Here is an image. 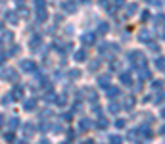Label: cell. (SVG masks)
<instances>
[{"label":"cell","instance_id":"cell-1","mask_svg":"<svg viewBox=\"0 0 165 144\" xmlns=\"http://www.w3.org/2000/svg\"><path fill=\"white\" fill-rule=\"evenodd\" d=\"M16 77H17V73L13 69H4V73H2V79H8V81H13Z\"/></svg>","mask_w":165,"mask_h":144},{"label":"cell","instance_id":"cell-2","mask_svg":"<svg viewBox=\"0 0 165 144\" xmlns=\"http://www.w3.org/2000/svg\"><path fill=\"white\" fill-rule=\"evenodd\" d=\"M131 62H134V63H144L146 58H142L140 52H133V54H131Z\"/></svg>","mask_w":165,"mask_h":144},{"label":"cell","instance_id":"cell-3","mask_svg":"<svg viewBox=\"0 0 165 144\" xmlns=\"http://www.w3.org/2000/svg\"><path fill=\"white\" fill-rule=\"evenodd\" d=\"M21 69H25L27 73H29V71L35 69V63H33L31 60H23V62H21Z\"/></svg>","mask_w":165,"mask_h":144},{"label":"cell","instance_id":"cell-4","mask_svg":"<svg viewBox=\"0 0 165 144\" xmlns=\"http://www.w3.org/2000/svg\"><path fill=\"white\" fill-rule=\"evenodd\" d=\"M75 60H77V62H83V60H87V52H84V50H79V52L75 54Z\"/></svg>","mask_w":165,"mask_h":144},{"label":"cell","instance_id":"cell-5","mask_svg":"<svg viewBox=\"0 0 165 144\" xmlns=\"http://www.w3.org/2000/svg\"><path fill=\"white\" fill-rule=\"evenodd\" d=\"M156 67L157 69H165V58H157L156 60Z\"/></svg>","mask_w":165,"mask_h":144},{"label":"cell","instance_id":"cell-6","mask_svg":"<svg viewBox=\"0 0 165 144\" xmlns=\"http://www.w3.org/2000/svg\"><path fill=\"white\" fill-rule=\"evenodd\" d=\"M83 40H84V44H92L94 42V35H84Z\"/></svg>","mask_w":165,"mask_h":144},{"label":"cell","instance_id":"cell-7","mask_svg":"<svg viewBox=\"0 0 165 144\" xmlns=\"http://www.w3.org/2000/svg\"><path fill=\"white\" fill-rule=\"evenodd\" d=\"M140 77H144V79H150L152 75H150V71H148L146 67H142V69H140Z\"/></svg>","mask_w":165,"mask_h":144},{"label":"cell","instance_id":"cell-8","mask_svg":"<svg viewBox=\"0 0 165 144\" xmlns=\"http://www.w3.org/2000/svg\"><path fill=\"white\" fill-rule=\"evenodd\" d=\"M35 6H37L39 10H44V0H35Z\"/></svg>","mask_w":165,"mask_h":144},{"label":"cell","instance_id":"cell-9","mask_svg":"<svg viewBox=\"0 0 165 144\" xmlns=\"http://www.w3.org/2000/svg\"><path fill=\"white\" fill-rule=\"evenodd\" d=\"M8 21H10V23H16V21H17L16 13H8Z\"/></svg>","mask_w":165,"mask_h":144},{"label":"cell","instance_id":"cell-10","mask_svg":"<svg viewBox=\"0 0 165 144\" xmlns=\"http://www.w3.org/2000/svg\"><path fill=\"white\" fill-rule=\"evenodd\" d=\"M121 81H123V83H131V75L123 73V75H121Z\"/></svg>","mask_w":165,"mask_h":144},{"label":"cell","instance_id":"cell-11","mask_svg":"<svg viewBox=\"0 0 165 144\" xmlns=\"http://www.w3.org/2000/svg\"><path fill=\"white\" fill-rule=\"evenodd\" d=\"M63 8H66V12H75V10H73V4H71V2H69V4L66 2V4H63Z\"/></svg>","mask_w":165,"mask_h":144},{"label":"cell","instance_id":"cell-12","mask_svg":"<svg viewBox=\"0 0 165 144\" xmlns=\"http://www.w3.org/2000/svg\"><path fill=\"white\" fill-rule=\"evenodd\" d=\"M13 94H16V96L19 98L21 94H23V89H19V86H17V89H13Z\"/></svg>","mask_w":165,"mask_h":144},{"label":"cell","instance_id":"cell-13","mask_svg":"<svg viewBox=\"0 0 165 144\" xmlns=\"http://www.w3.org/2000/svg\"><path fill=\"white\" fill-rule=\"evenodd\" d=\"M35 100H29V104H25V110H33V108H35Z\"/></svg>","mask_w":165,"mask_h":144},{"label":"cell","instance_id":"cell-14","mask_svg":"<svg viewBox=\"0 0 165 144\" xmlns=\"http://www.w3.org/2000/svg\"><path fill=\"white\" fill-rule=\"evenodd\" d=\"M134 10H136V6L133 4V6H131V8H127V13H129V16H133V13H134Z\"/></svg>","mask_w":165,"mask_h":144},{"label":"cell","instance_id":"cell-15","mask_svg":"<svg viewBox=\"0 0 165 144\" xmlns=\"http://www.w3.org/2000/svg\"><path fill=\"white\" fill-rule=\"evenodd\" d=\"M117 94H119L117 89H110V96H117Z\"/></svg>","mask_w":165,"mask_h":144},{"label":"cell","instance_id":"cell-16","mask_svg":"<svg viewBox=\"0 0 165 144\" xmlns=\"http://www.w3.org/2000/svg\"><path fill=\"white\" fill-rule=\"evenodd\" d=\"M106 31H107V25L102 23V27H100V33H106Z\"/></svg>","mask_w":165,"mask_h":144},{"label":"cell","instance_id":"cell-17","mask_svg":"<svg viewBox=\"0 0 165 144\" xmlns=\"http://www.w3.org/2000/svg\"><path fill=\"white\" fill-rule=\"evenodd\" d=\"M100 4H102V6H107V0H100Z\"/></svg>","mask_w":165,"mask_h":144},{"label":"cell","instance_id":"cell-18","mask_svg":"<svg viewBox=\"0 0 165 144\" xmlns=\"http://www.w3.org/2000/svg\"><path fill=\"white\" fill-rule=\"evenodd\" d=\"M163 115H165V110H163Z\"/></svg>","mask_w":165,"mask_h":144}]
</instances>
